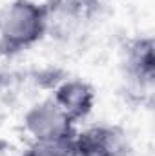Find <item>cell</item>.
<instances>
[{
    "label": "cell",
    "instance_id": "ba28073f",
    "mask_svg": "<svg viewBox=\"0 0 155 156\" xmlns=\"http://www.w3.org/2000/svg\"><path fill=\"white\" fill-rule=\"evenodd\" d=\"M2 85H4V75L0 73V89H2Z\"/></svg>",
    "mask_w": 155,
    "mask_h": 156
},
{
    "label": "cell",
    "instance_id": "7a4b0ae2",
    "mask_svg": "<svg viewBox=\"0 0 155 156\" xmlns=\"http://www.w3.org/2000/svg\"><path fill=\"white\" fill-rule=\"evenodd\" d=\"M46 37L73 40L84 35L104 13L106 0H46Z\"/></svg>",
    "mask_w": 155,
    "mask_h": 156
},
{
    "label": "cell",
    "instance_id": "277c9868",
    "mask_svg": "<svg viewBox=\"0 0 155 156\" xmlns=\"http://www.w3.org/2000/svg\"><path fill=\"white\" fill-rule=\"evenodd\" d=\"M24 127L33 142H70L77 133V123L53 98L37 102L24 115Z\"/></svg>",
    "mask_w": 155,
    "mask_h": 156
},
{
    "label": "cell",
    "instance_id": "8992f818",
    "mask_svg": "<svg viewBox=\"0 0 155 156\" xmlns=\"http://www.w3.org/2000/svg\"><path fill=\"white\" fill-rule=\"evenodd\" d=\"M53 102L71 118L75 123L88 116L95 105V91L88 82L64 80L53 91Z\"/></svg>",
    "mask_w": 155,
    "mask_h": 156
},
{
    "label": "cell",
    "instance_id": "6da1fadb",
    "mask_svg": "<svg viewBox=\"0 0 155 156\" xmlns=\"http://www.w3.org/2000/svg\"><path fill=\"white\" fill-rule=\"evenodd\" d=\"M46 37L44 4L35 0H11L0 9V53L18 55Z\"/></svg>",
    "mask_w": 155,
    "mask_h": 156
},
{
    "label": "cell",
    "instance_id": "5b68a950",
    "mask_svg": "<svg viewBox=\"0 0 155 156\" xmlns=\"http://www.w3.org/2000/svg\"><path fill=\"white\" fill-rule=\"evenodd\" d=\"M75 156H128L130 140L122 127L112 123L89 125L77 131L73 140Z\"/></svg>",
    "mask_w": 155,
    "mask_h": 156
},
{
    "label": "cell",
    "instance_id": "52a82bcc",
    "mask_svg": "<svg viewBox=\"0 0 155 156\" xmlns=\"http://www.w3.org/2000/svg\"><path fill=\"white\" fill-rule=\"evenodd\" d=\"M71 140L70 142H33L22 156H75Z\"/></svg>",
    "mask_w": 155,
    "mask_h": 156
},
{
    "label": "cell",
    "instance_id": "3957f363",
    "mask_svg": "<svg viewBox=\"0 0 155 156\" xmlns=\"http://www.w3.org/2000/svg\"><path fill=\"white\" fill-rule=\"evenodd\" d=\"M122 75L130 93L152 98L155 85V44L152 37L130 38L122 49Z\"/></svg>",
    "mask_w": 155,
    "mask_h": 156
}]
</instances>
